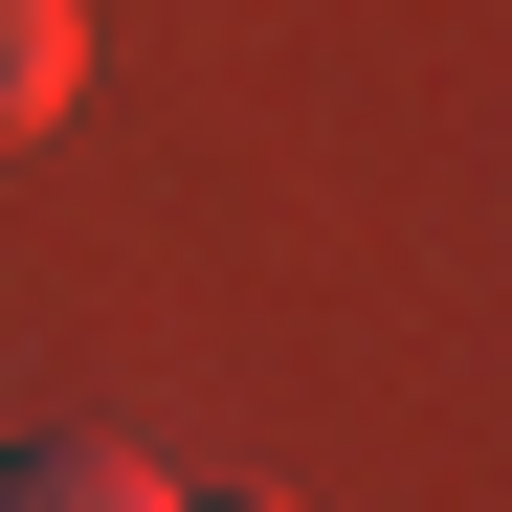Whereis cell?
Instances as JSON below:
<instances>
[{
	"instance_id": "obj_1",
	"label": "cell",
	"mask_w": 512,
	"mask_h": 512,
	"mask_svg": "<svg viewBox=\"0 0 512 512\" xmlns=\"http://www.w3.org/2000/svg\"><path fill=\"white\" fill-rule=\"evenodd\" d=\"M0 512H179V468H156V446H90V423H67V446H0Z\"/></svg>"
},
{
	"instance_id": "obj_2",
	"label": "cell",
	"mask_w": 512,
	"mask_h": 512,
	"mask_svg": "<svg viewBox=\"0 0 512 512\" xmlns=\"http://www.w3.org/2000/svg\"><path fill=\"white\" fill-rule=\"evenodd\" d=\"M90 90V0H0V134H45Z\"/></svg>"
},
{
	"instance_id": "obj_3",
	"label": "cell",
	"mask_w": 512,
	"mask_h": 512,
	"mask_svg": "<svg viewBox=\"0 0 512 512\" xmlns=\"http://www.w3.org/2000/svg\"><path fill=\"white\" fill-rule=\"evenodd\" d=\"M201 512H290V490H201Z\"/></svg>"
}]
</instances>
